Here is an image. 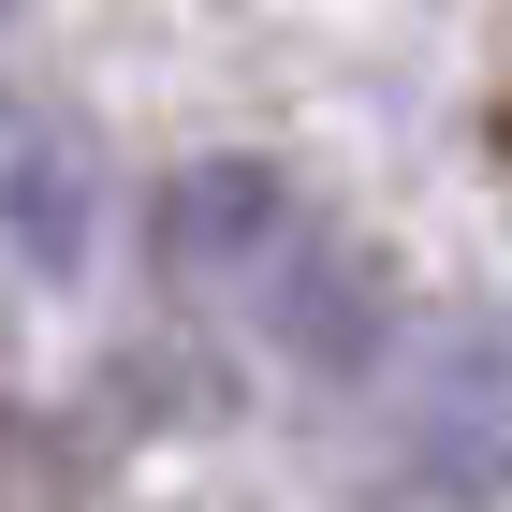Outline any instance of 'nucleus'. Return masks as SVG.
<instances>
[{
	"instance_id": "nucleus-1",
	"label": "nucleus",
	"mask_w": 512,
	"mask_h": 512,
	"mask_svg": "<svg viewBox=\"0 0 512 512\" xmlns=\"http://www.w3.org/2000/svg\"><path fill=\"white\" fill-rule=\"evenodd\" d=\"M0 205H15L30 264H74V147L44 118H0Z\"/></svg>"
}]
</instances>
